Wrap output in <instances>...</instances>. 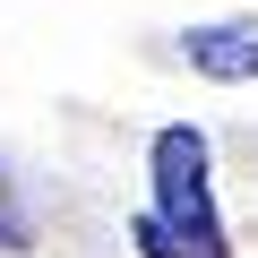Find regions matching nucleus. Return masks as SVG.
I'll return each mask as SVG.
<instances>
[{"instance_id":"obj_1","label":"nucleus","mask_w":258,"mask_h":258,"mask_svg":"<svg viewBox=\"0 0 258 258\" xmlns=\"http://www.w3.org/2000/svg\"><path fill=\"white\" fill-rule=\"evenodd\" d=\"M147 164H155V215H164L198 258H232L224 215H215V181H207V138H198L189 120H172V129H155Z\"/></svg>"},{"instance_id":"obj_4","label":"nucleus","mask_w":258,"mask_h":258,"mask_svg":"<svg viewBox=\"0 0 258 258\" xmlns=\"http://www.w3.org/2000/svg\"><path fill=\"white\" fill-rule=\"evenodd\" d=\"M18 241H26V215H18L9 198H0V249H18Z\"/></svg>"},{"instance_id":"obj_2","label":"nucleus","mask_w":258,"mask_h":258,"mask_svg":"<svg viewBox=\"0 0 258 258\" xmlns=\"http://www.w3.org/2000/svg\"><path fill=\"white\" fill-rule=\"evenodd\" d=\"M181 60L215 86H249L258 78V18H224V26H189L181 35Z\"/></svg>"},{"instance_id":"obj_3","label":"nucleus","mask_w":258,"mask_h":258,"mask_svg":"<svg viewBox=\"0 0 258 258\" xmlns=\"http://www.w3.org/2000/svg\"><path fill=\"white\" fill-rule=\"evenodd\" d=\"M129 241H138V258H198V249H189L164 215H138V224H129Z\"/></svg>"}]
</instances>
